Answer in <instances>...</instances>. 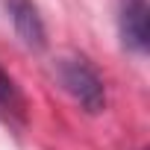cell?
<instances>
[{
    "instance_id": "277c9868",
    "label": "cell",
    "mask_w": 150,
    "mask_h": 150,
    "mask_svg": "<svg viewBox=\"0 0 150 150\" xmlns=\"http://www.w3.org/2000/svg\"><path fill=\"white\" fill-rule=\"evenodd\" d=\"M0 121L9 127L27 124V97L3 65H0Z\"/></svg>"
},
{
    "instance_id": "3957f363",
    "label": "cell",
    "mask_w": 150,
    "mask_h": 150,
    "mask_svg": "<svg viewBox=\"0 0 150 150\" xmlns=\"http://www.w3.org/2000/svg\"><path fill=\"white\" fill-rule=\"evenodd\" d=\"M3 6L21 44L33 53H41L47 47V27H44V18L35 6V0H3Z\"/></svg>"
},
{
    "instance_id": "7a4b0ae2",
    "label": "cell",
    "mask_w": 150,
    "mask_h": 150,
    "mask_svg": "<svg viewBox=\"0 0 150 150\" xmlns=\"http://www.w3.org/2000/svg\"><path fill=\"white\" fill-rule=\"evenodd\" d=\"M118 35L124 50L144 56L150 47V9L147 0H121L118 3Z\"/></svg>"
},
{
    "instance_id": "6da1fadb",
    "label": "cell",
    "mask_w": 150,
    "mask_h": 150,
    "mask_svg": "<svg viewBox=\"0 0 150 150\" xmlns=\"http://www.w3.org/2000/svg\"><path fill=\"white\" fill-rule=\"evenodd\" d=\"M53 74H56L59 86L80 103V109H86L88 115H100L106 109V86H103V77L97 74V68L83 53L59 56L56 65H53Z\"/></svg>"
}]
</instances>
